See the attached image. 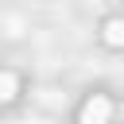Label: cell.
<instances>
[{
    "label": "cell",
    "instance_id": "cell-1",
    "mask_svg": "<svg viewBox=\"0 0 124 124\" xmlns=\"http://www.w3.org/2000/svg\"><path fill=\"white\" fill-rule=\"evenodd\" d=\"M108 112H112V105L105 97H89L81 105V124H101V120H108Z\"/></svg>",
    "mask_w": 124,
    "mask_h": 124
},
{
    "label": "cell",
    "instance_id": "cell-2",
    "mask_svg": "<svg viewBox=\"0 0 124 124\" xmlns=\"http://www.w3.org/2000/svg\"><path fill=\"white\" fill-rule=\"evenodd\" d=\"M105 43L108 46H124V19H108L105 23Z\"/></svg>",
    "mask_w": 124,
    "mask_h": 124
},
{
    "label": "cell",
    "instance_id": "cell-3",
    "mask_svg": "<svg viewBox=\"0 0 124 124\" xmlns=\"http://www.w3.org/2000/svg\"><path fill=\"white\" fill-rule=\"evenodd\" d=\"M19 93V81H16V74H0V101H12Z\"/></svg>",
    "mask_w": 124,
    "mask_h": 124
}]
</instances>
